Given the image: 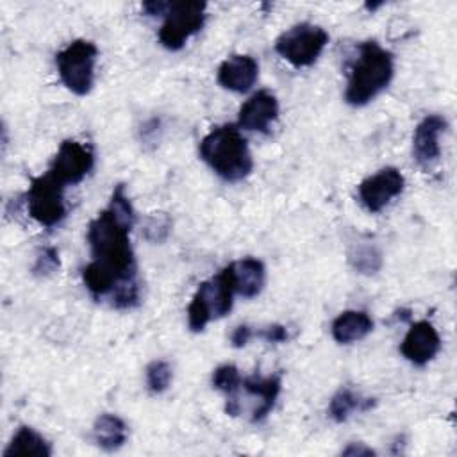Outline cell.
<instances>
[{
	"mask_svg": "<svg viewBox=\"0 0 457 457\" xmlns=\"http://www.w3.org/2000/svg\"><path fill=\"white\" fill-rule=\"evenodd\" d=\"M136 221L125 186L118 184L109 205L87 225V243L93 261L82 268V282L95 296H111L120 286L136 282V255L130 230Z\"/></svg>",
	"mask_w": 457,
	"mask_h": 457,
	"instance_id": "cell-1",
	"label": "cell"
},
{
	"mask_svg": "<svg viewBox=\"0 0 457 457\" xmlns=\"http://www.w3.org/2000/svg\"><path fill=\"white\" fill-rule=\"evenodd\" d=\"M395 73L393 54L382 48L377 41L359 45V54L348 70L345 89L346 104L353 107L366 105L380 91L387 87Z\"/></svg>",
	"mask_w": 457,
	"mask_h": 457,
	"instance_id": "cell-2",
	"label": "cell"
},
{
	"mask_svg": "<svg viewBox=\"0 0 457 457\" xmlns=\"http://www.w3.org/2000/svg\"><path fill=\"white\" fill-rule=\"evenodd\" d=\"M202 161L223 180L237 182L253 170V159L246 139L234 125L212 127L198 146Z\"/></svg>",
	"mask_w": 457,
	"mask_h": 457,
	"instance_id": "cell-3",
	"label": "cell"
},
{
	"mask_svg": "<svg viewBox=\"0 0 457 457\" xmlns=\"http://www.w3.org/2000/svg\"><path fill=\"white\" fill-rule=\"evenodd\" d=\"M234 295L236 291L225 268L209 280H204L195 291L187 307L189 328L193 332H200L209 321L228 314L232 309Z\"/></svg>",
	"mask_w": 457,
	"mask_h": 457,
	"instance_id": "cell-4",
	"label": "cell"
},
{
	"mask_svg": "<svg viewBox=\"0 0 457 457\" xmlns=\"http://www.w3.org/2000/svg\"><path fill=\"white\" fill-rule=\"evenodd\" d=\"M98 48L93 41L75 39L55 55L61 82L79 96H86L95 84V64Z\"/></svg>",
	"mask_w": 457,
	"mask_h": 457,
	"instance_id": "cell-5",
	"label": "cell"
},
{
	"mask_svg": "<svg viewBox=\"0 0 457 457\" xmlns=\"http://www.w3.org/2000/svg\"><path fill=\"white\" fill-rule=\"evenodd\" d=\"M207 4L200 0L170 2L164 11V21L159 29V41L166 50L177 52L186 41L202 30L207 18Z\"/></svg>",
	"mask_w": 457,
	"mask_h": 457,
	"instance_id": "cell-6",
	"label": "cell"
},
{
	"mask_svg": "<svg viewBox=\"0 0 457 457\" xmlns=\"http://www.w3.org/2000/svg\"><path fill=\"white\" fill-rule=\"evenodd\" d=\"M328 43V32L314 23H296L275 41V52L295 68L316 62Z\"/></svg>",
	"mask_w": 457,
	"mask_h": 457,
	"instance_id": "cell-7",
	"label": "cell"
},
{
	"mask_svg": "<svg viewBox=\"0 0 457 457\" xmlns=\"http://www.w3.org/2000/svg\"><path fill=\"white\" fill-rule=\"evenodd\" d=\"M64 187L48 171L34 177L25 195L29 216L45 228L57 227L66 218Z\"/></svg>",
	"mask_w": 457,
	"mask_h": 457,
	"instance_id": "cell-8",
	"label": "cell"
},
{
	"mask_svg": "<svg viewBox=\"0 0 457 457\" xmlns=\"http://www.w3.org/2000/svg\"><path fill=\"white\" fill-rule=\"evenodd\" d=\"M93 164L95 152L91 145L77 139H64L50 162L48 173L62 186H73L86 179L93 170Z\"/></svg>",
	"mask_w": 457,
	"mask_h": 457,
	"instance_id": "cell-9",
	"label": "cell"
},
{
	"mask_svg": "<svg viewBox=\"0 0 457 457\" xmlns=\"http://www.w3.org/2000/svg\"><path fill=\"white\" fill-rule=\"evenodd\" d=\"M405 187V179L398 168L386 166L377 173L366 177L359 187L357 195L362 207L370 212H380L393 198H396Z\"/></svg>",
	"mask_w": 457,
	"mask_h": 457,
	"instance_id": "cell-10",
	"label": "cell"
},
{
	"mask_svg": "<svg viewBox=\"0 0 457 457\" xmlns=\"http://www.w3.org/2000/svg\"><path fill=\"white\" fill-rule=\"evenodd\" d=\"M439 350H441V337L436 327L427 320H420L412 323L403 341L400 343L402 355L416 366L428 364L437 355Z\"/></svg>",
	"mask_w": 457,
	"mask_h": 457,
	"instance_id": "cell-11",
	"label": "cell"
},
{
	"mask_svg": "<svg viewBox=\"0 0 457 457\" xmlns=\"http://www.w3.org/2000/svg\"><path fill=\"white\" fill-rule=\"evenodd\" d=\"M278 118V102L277 96L268 91L261 89L253 93L237 112V123L245 130L252 132H268L271 123Z\"/></svg>",
	"mask_w": 457,
	"mask_h": 457,
	"instance_id": "cell-12",
	"label": "cell"
},
{
	"mask_svg": "<svg viewBox=\"0 0 457 457\" xmlns=\"http://www.w3.org/2000/svg\"><path fill=\"white\" fill-rule=\"evenodd\" d=\"M446 120L439 114L425 116L412 134V157L421 168H428L441 155L439 136L446 130Z\"/></svg>",
	"mask_w": 457,
	"mask_h": 457,
	"instance_id": "cell-13",
	"label": "cell"
},
{
	"mask_svg": "<svg viewBox=\"0 0 457 457\" xmlns=\"http://www.w3.org/2000/svg\"><path fill=\"white\" fill-rule=\"evenodd\" d=\"M259 77V64L252 55L234 54L227 57L218 68V82L221 87L245 93L248 91Z\"/></svg>",
	"mask_w": 457,
	"mask_h": 457,
	"instance_id": "cell-14",
	"label": "cell"
},
{
	"mask_svg": "<svg viewBox=\"0 0 457 457\" xmlns=\"http://www.w3.org/2000/svg\"><path fill=\"white\" fill-rule=\"evenodd\" d=\"M234 291L245 298L257 296L266 282V270L262 261L255 257H243L225 266Z\"/></svg>",
	"mask_w": 457,
	"mask_h": 457,
	"instance_id": "cell-15",
	"label": "cell"
},
{
	"mask_svg": "<svg viewBox=\"0 0 457 457\" xmlns=\"http://www.w3.org/2000/svg\"><path fill=\"white\" fill-rule=\"evenodd\" d=\"M241 387L246 395L257 398V403L252 411V421H262L273 409L280 389H282V380L278 375H271V377H259V375H252L241 380Z\"/></svg>",
	"mask_w": 457,
	"mask_h": 457,
	"instance_id": "cell-16",
	"label": "cell"
},
{
	"mask_svg": "<svg viewBox=\"0 0 457 457\" xmlns=\"http://www.w3.org/2000/svg\"><path fill=\"white\" fill-rule=\"evenodd\" d=\"M373 330V320L366 311H343L332 321V337L339 345H350L366 337Z\"/></svg>",
	"mask_w": 457,
	"mask_h": 457,
	"instance_id": "cell-17",
	"label": "cell"
},
{
	"mask_svg": "<svg viewBox=\"0 0 457 457\" xmlns=\"http://www.w3.org/2000/svg\"><path fill=\"white\" fill-rule=\"evenodd\" d=\"M2 455L4 457H50L52 446L37 430H34L29 425H21L14 432L12 439L9 441Z\"/></svg>",
	"mask_w": 457,
	"mask_h": 457,
	"instance_id": "cell-18",
	"label": "cell"
},
{
	"mask_svg": "<svg viewBox=\"0 0 457 457\" xmlns=\"http://www.w3.org/2000/svg\"><path fill=\"white\" fill-rule=\"evenodd\" d=\"M93 437L100 448L114 452L121 448L127 441V425L120 416L104 412L96 418L93 425Z\"/></svg>",
	"mask_w": 457,
	"mask_h": 457,
	"instance_id": "cell-19",
	"label": "cell"
},
{
	"mask_svg": "<svg viewBox=\"0 0 457 457\" xmlns=\"http://www.w3.org/2000/svg\"><path fill=\"white\" fill-rule=\"evenodd\" d=\"M375 405L373 398H364L359 393L352 391L350 387H341L328 403V418H332L336 423L346 421L355 411L357 412H366Z\"/></svg>",
	"mask_w": 457,
	"mask_h": 457,
	"instance_id": "cell-20",
	"label": "cell"
},
{
	"mask_svg": "<svg viewBox=\"0 0 457 457\" xmlns=\"http://www.w3.org/2000/svg\"><path fill=\"white\" fill-rule=\"evenodd\" d=\"M348 262L362 275H375L382 268V253L371 241H359L352 245Z\"/></svg>",
	"mask_w": 457,
	"mask_h": 457,
	"instance_id": "cell-21",
	"label": "cell"
},
{
	"mask_svg": "<svg viewBox=\"0 0 457 457\" xmlns=\"http://www.w3.org/2000/svg\"><path fill=\"white\" fill-rule=\"evenodd\" d=\"M243 377L234 364H221L212 371V386L225 393L227 398H234L241 389Z\"/></svg>",
	"mask_w": 457,
	"mask_h": 457,
	"instance_id": "cell-22",
	"label": "cell"
},
{
	"mask_svg": "<svg viewBox=\"0 0 457 457\" xmlns=\"http://www.w3.org/2000/svg\"><path fill=\"white\" fill-rule=\"evenodd\" d=\"M171 366L166 361H152L146 366V386L152 393L159 395L170 387L171 382Z\"/></svg>",
	"mask_w": 457,
	"mask_h": 457,
	"instance_id": "cell-23",
	"label": "cell"
},
{
	"mask_svg": "<svg viewBox=\"0 0 457 457\" xmlns=\"http://www.w3.org/2000/svg\"><path fill=\"white\" fill-rule=\"evenodd\" d=\"M61 266V259H59V252L55 246H46V248H41L37 257H36V262L32 266V275L34 277H48V275H54Z\"/></svg>",
	"mask_w": 457,
	"mask_h": 457,
	"instance_id": "cell-24",
	"label": "cell"
},
{
	"mask_svg": "<svg viewBox=\"0 0 457 457\" xmlns=\"http://www.w3.org/2000/svg\"><path fill=\"white\" fill-rule=\"evenodd\" d=\"M171 228V220L164 212H154L145 225V236L152 243H162Z\"/></svg>",
	"mask_w": 457,
	"mask_h": 457,
	"instance_id": "cell-25",
	"label": "cell"
},
{
	"mask_svg": "<svg viewBox=\"0 0 457 457\" xmlns=\"http://www.w3.org/2000/svg\"><path fill=\"white\" fill-rule=\"evenodd\" d=\"M262 339H266L268 343H282L287 339V330L284 325H270L262 330L257 332Z\"/></svg>",
	"mask_w": 457,
	"mask_h": 457,
	"instance_id": "cell-26",
	"label": "cell"
},
{
	"mask_svg": "<svg viewBox=\"0 0 457 457\" xmlns=\"http://www.w3.org/2000/svg\"><path fill=\"white\" fill-rule=\"evenodd\" d=\"M253 336H255V332H253L248 325H239V327H236V330L232 332V337H230L232 346L241 348V346H245Z\"/></svg>",
	"mask_w": 457,
	"mask_h": 457,
	"instance_id": "cell-27",
	"label": "cell"
},
{
	"mask_svg": "<svg viewBox=\"0 0 457 457\" xmlns=\"http://www.w3.org/2000/svg\"><path fill=\"white\" fill-rule=\"evenodd\" d=\"M341 453L352 455V457H361V455H375V450H371L364 443H350L346 448H343Z\"/></svg>",
	"mask_w": 457,
	"mask_h": 457,
	"instance_id": "cell-28",
	"label": "cell"
},
{
	"mask_svg": "<svg viewBox=\"0 0 457 457\" xmlns=\"http://www.w3.org/2000/svg\"><path fill=\"white\" fill-rule=\"evenodd\" d=\"M166 9H168V2H161V0H154V2H145V4H143V11H145L148 16L164 14Z\"/></svg>",
	"mask_w": 457,
	"mask_h": 457,
	"instance_id": "cell-29",
	"label": "cell"
}]
</instances>
